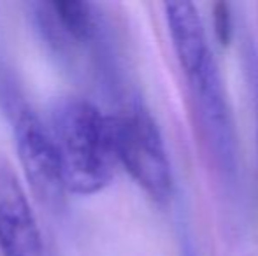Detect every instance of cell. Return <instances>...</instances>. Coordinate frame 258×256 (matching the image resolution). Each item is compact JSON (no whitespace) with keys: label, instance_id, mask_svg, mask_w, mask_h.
Instances as JSON below:
<instances>
[{"label":"cell","instance_id":"obj_2","mask_svg":"<svg viewBox=\"0 0 258 256\" xmlns=\"http://www.w3.org/2000/svg\"><path fill=\"white\" fill-rule=\"evenodd\" d=\"M0 104L13 127L25 178L39 200L51 209H60L65 200V186L49 127L42 123L11 75L0 77Z\"/></svg>","mask_w":258,"mask_h":256},{"label":"cell","instance_id":"obj_6","mask_svg":"<svg viewBox=\"0 0 258 256\" xmlns=\"http://www.w3.org/2000/svg\"><path fill=\"white\" fill-rule=\"evenodd\" d=\"M227 7L221 4V6H216V30L218 35H220L223 41H227V35L230 32L228 28V14H227Z\"/></svg>","mask_w":258,"mask_h":256},{"label":"cell","instance_id":"obj_3","mask_svg":"<svg viewBox=\"0 0 258 256\" xmlns=\"http://www.w3.org/2000/svg\"><path fill=\"white\" fill-rule=\"evenodd\" d=\"M109 125L118 165L153 200H169L174 190L172 167L153 116L143 106H130L109 116Z\"/></svg>","mask_w":258,"mask_h":256},{"label":"cell","instance_id":"obj_5","mask_svg":"<svg viewBox=\"0 0 258 256\" xmlns=\"http://www.w3.org/2000/svg\"><path fill=\"white\" fill-rule=\"evenodd\" d=\"M163 9L177 62L188 79L195 77L213 63L201 13L194 2H167Z\"/></svg>","mask_w":258,"mask_h":256},{"label":"cell","instance_id":"obj_7","mask_svg":"<svg viewBox=\"0 0 258 256\" xmlns=\"http://www.w3.org/2000/svg\"><path fill=\"white\" fill-rule=\"evenodd\" d=\"M251 75H253V88H255V102H256V130H258V63L256 58H251Z\"/></svg>","mask_w":258,"mask_h":256},{"label":"cell","instance_id":"obj_4","mask_svg":"<svg viewBox=\"0 0 258 256\" xmlns=\"http://www.w3.org/2000/svg\"><path fill=\"white\" fill-rule=\"evenodd\" d=\"M0 254L44 256L41 230L13 168L0 160Z\"/></svg>","mask_w":258,"mask_h":256},{"label":"cell","instance_id":"obj_1","mask_svg":"<svg viewBox=\"0 0 258 256\" xmlns=\"http://www.w3.org/2000/svg\"><path fill=\"white\" fill-rule=\"evenodd\" d=\"M51 132L65 192L95 195L112 183L118 158L109 116L79 97H61L51 109Z\"/></svg>","mask_w":258,"mask_h":256}]
</instances>
